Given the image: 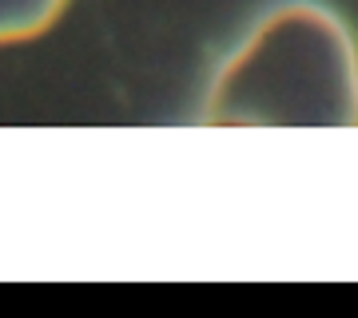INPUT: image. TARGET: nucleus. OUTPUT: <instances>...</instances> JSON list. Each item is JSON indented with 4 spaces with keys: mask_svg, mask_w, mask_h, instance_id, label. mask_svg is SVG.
Segmentation results:
<instances>
[{
    "mask_svg": "<svg viewBox=\"0 0 358 318\" xmlns=\"http://www.w3.org/2000/svg\"><path fill=\"white\" fill-rule=\"evenodd\" d=\"M199 120L219 127H355V28L322 0H275L219 60Z\"/></svg>",
    "mask_w": 358,
    "mask_h": 318,
    "instance_id": "1",
    "label": "nucleus"
},
{
    "mask_svg": "<svg viewBox=\"0 0 358 318\" xmlns=\"http://www.w3.org/2000/svg\"><path fill=\"white\" fill-rule=\"evenodd\" d=\"M64 8L68 0H0V44L44 36Z\"/></svg>",
    "mask_w": 358,
    "mask_h": 318,
    "instance_id": "2",
    "label": "nucleus"
}]
</instances>
